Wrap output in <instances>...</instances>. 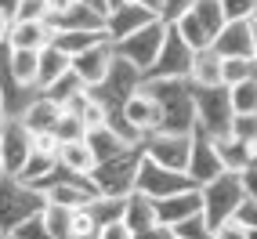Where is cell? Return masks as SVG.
<instances>
[{"mask_svg":"<svg viewBox=\"0 0 257 239\" xmlns=\"http://www.w3.org/2000/svg\"><path fill=\"white\" fill-rule=\"evenodd\" d=\"M160 105V131L192 134L196 131V87L188 80H145Z\"/></svg>","mask_w":257,"mask_h":239,"instance_id":"6da1fadb","label":"cell"},{"mask_svg":"<svg viewBox=\"0 0 257 239\" xmlns=\"http://www.w3.org/2000/svg\"><path fill=\"white\" fill-rule=\"evenodd\" d=\"M44 207L47 199L33 185H22L19 178H0V232L4 235H11L29 217H37Z\"/></svg>","mask_w":257,"mask_h":239,"instance_id":"7a4b0ae2","label":"cell"},{"mask_svg":"<svg viewBox=\"0 0 257 239\" xmlns=\"http://www.w3.org/2000/svg\"><path fill=\"white\" fill-rule=\"evenodd\" d=\"M142 160H145V149L134 145V149H127V152H119V156L98 163V170H94L98 192H101V196H116V199L131 196V192H134V181H138Z\"/></svg>","mask_w":257,"mask_h":239,"instance_id":"3957f363","label":"cell"},{"mask_svg":"<svg viewBox=\"0 0 257 239\" xmlns=\"http://www.w3.org/2000/svg\"><path fill=\"white\" fill-rule=\"evenodd\" d=\"M44 199L51 207H65V210H80V207H91V203L101 196L94 178H80V174H69V170H55L44 185H40Z\"/></svg>","mask_w":257,"mask_h":239,"instance_id":"277c9868","label":"cell"},{"mask_svg":"<svg viewBox=\"0 0 257 239\" xmlns=\"http://www.w3.org/2000/svg\"><path fill=\"white\" fill-rule=\"evenodd\" d=\"M203 221L214 228V225H221V221H228V217H235V210H239V203L246 199V192H243V181H239V174H217L210 185H203Z\"/></svg>","mask_w":257,"mask_h":239,"instance_id":"5b68a950","label":"cell"},{"mask_svg":"<svg viewBox=\"0 0 257 239\" xmlns=\"http://www.w3.org/2000/svg\"><path fill=\"white\" fill-rule=\"evenodd\" d=\"M232 120H235V109L225 83L221 87H196V127H203L210 138H221L232 131Z\"/></svg>","mask_w":257,"mask_h":239,"instance_id":"8992f818","label":"cell"},{"mask_svg":"<svg viewBox=\"0 0 257 239\" xmlns=\"http://www.w3.org/2000/svg\"><path fill=\"white\" fill-rule=\"evenodd\" d=\"M142 83H145V76H142L138 69H134L131 62H123V58L116 55V65L109 69V76L101 80L98 87H91V94H94V98H98V101H101V105H105L112 116H119L123 101H127L134 91H138Z\"/></svg>","mask_w":257,"mask_h":239,"instance_id":"52a82bcc","label":"cell"},{"mask_svg":"<svg viewBox=\"0 0 257 239\" xmlns=\"http://www.w3.org/2000/svg\"><path fill=\"white\" fill-rule=\"evenodd\" d=\"M167 22H152V26H145V29H138L134 37H127V40H119L116 44V55L123 58V62H131L134 69H138L142 76L152 69V62H156V55H160V47H163V40H167Z\"/></svg>","mask_w":257,"mask_h":239,"instance_id":"ba28073f","label":"cell"},{"mask_svg":"<svg viewBox=\"0 0 257 239\" xmlns=\"http://www.w3.org/2000/svg\"><path fill=\"white\" fill-rule=\"evenodd\" d=\"M185 189H199V185H192V178H188L185 170L160 167V163H152L149 156L142 160L138 181H134V192H142V196H149V199H167V196L185 192Z\"/></svg>","mask_w":257,"mask_h":239,"instance_id":"9c48e42d","label":"cell"},{"mask_svg":"<svg viewBox=\"0 0 257 239\" xmlns=\"http://www.w3.org/2000/svg\"><path fill=\"white\" fill-rule=\"evenodd\" d=\"M192 58H196V51L178 37L174 26H170L156 62H152V69L145 73V80H188V73H192Z\"/></svg>","mask_w":257,"mask_h":239,"instance_id":"30bf717a","label":"cell"},{"mask_svg":"<svg viewBox=\"0 0 257 239\" xmlns=\"http://www.w3.org/2000/svg\"><path fill=\"white\" fill-rule=\"evenodd\" d=\"M33 156V134L26 131L22 120H4L0 124V167L4 178H19V170Z\"/></svg>","mask_w":257,"mask_h":239,"instance_id":"8fae6325","label":"cell"},{"mask_svg":"<svg viewBox=\"0 0 257 239\" xmlns=\"http://www.w3.org/2000/svg\"><path fill=\"white\" fill-rule=\"evenodd\" d=\"M145 156L160 167L170 170H188V156H192V134H170V131H156L145 138Z\"/></svg>","mask_w":257,"mask_h":239,"instance_id":"7c38bea8","label":"cell"},{"mask_svg":"<svg viewBox=\"0 0 257 239\" xmlns=\"http://www.w3.org/2000/svg\"><path fill=\"white\" fill-rule=\"evenodd\" d=\"M188 178H192V185H210L217 174H225V167H221V156H217V149H214V138L203 127L192 131V156H188V170H185Z\"/></svg>","mask_w":257,"mask_h":239,"instance_id":"4fadbf2b","label":"cell"},{"mask_svg":"<svg viewBox=\"0 0 257 239\" xmlns=\"http://www.w3.org/2000/svg\"><path fill=\"white\" fill-rule=\"evenodd\" d=\"M156 217L178 232L192 217H203V192L199 189H185V192H174L167 199H156Z\"/></svg>","mask_w":257,"mask_h":239,"instance_id":"5bb4252c","label":"cell"},{"mask_svg":"<svg viewBox=\"0 0 257 239\" xmlns=\"http://www.w3.org/2000/svg\"><path fill=\"white\" fill-rule=\"evenodd\" d=\"M152 22H156V15H152V11H145V8H138V4H131V0H123V4L109 8V15H105V37H109L112 44H119V40L134 37L138 29L152 26Z\"/></svg>","mask_w":257,"mask_h":239,"instance_id":"9a60e30c","label":"cell"},{"mask_svg":"<svg viewBox=\"0 0 257 239\" xmlns=\"http://www.w3.org/2000/svg\"><path fill=\"white\" fill-rule=\"evenodd\" d=\"M112 65H116V44H112V40H101V44L87 47L83 55H76V58H73V69L80 73V80H83V83H87V91H91V87H98V83L109 76Z\"/></svg>","mask_w":257,"mask_h":239,"instance_id":"2e32d148","label":"cell"},{"mask_svg":"<svg viewBox=\"0 0 257 239\" xmlns=\"http://www.w3.org/2000/svg\"><path fill=\"white\" fill-rule=\"evenodd\" d=\"M221 58H253L257 47V26L253 22H228L217 33V40L210 44Z\"/></svg>","mask_w":257,"mask_h":239,"instance_id":"e0dca14e","label":"cell"},{"mask_svg":"<svg viewBox=\"0 0 257 239\" xmlns=\"http://www.w3.org/2000/svg\"><path fill=\"white\" fill-rule=\"evenodd\" d=\"M51 29L55 33H80V29H105V11H98V8H87V4H80V0H73L65 11H51Z\"/></svg>","mask_w":257,"mask_h":239,"instance_id":"ac0fdd59","label":"cell"},{"mask_svg":"<svg viewBox=\"0 0 257 239\" xmlns=\"http://www.w3.org/2000/svg\"><path fill=\"white\" fill-rule=\"evenodd\" d=\"M8 44L15 51H44L55 44V29H51V22H15Z\"/></svg>","mask_w":257,"mask_h":239,"instance_id":"d6986e66","label":"cell"},{"mask_svg":"<svg viewBox=\"0 0 257 239\" xmlns=\"http://www.w3.org/2000/svg\"><path fill=\"white\" fill-rule=\"evenodd\" d=\"M58 167L69 170V174H80V178H94L98 156L91 152L87 138H83V142H65V145L58 149Z\"/></svg>","mask_w":257,"mask_h":239,"instance_id":"ffe728a7","label":"cell"},{"mask_svg":"<svg viewBox=\"0 0 257 239\" xmlns=\"http://www.w3.org/2000/svg\"><path fill=\"white\" fill-rule=\"evenodd\" d=\"M22 120V124H26V131L29 134H44V131H55V124H58V120H62V105H58V101H51L44 91L37 94V98H33V105L19 116Z\"/></svg>","mask_w":257,"mask_h":239,"instance_id":"44dd1931","label":"cell"},{"mask_svg":"<svg viewBox=\"0 0 257 239\" xmlns=\"http://www.w3.org/2000/svg\"><path fill=\"white\" fill-rule=\"evenodd\" d=\"M221 69H225V58H221L214 47H203L192 58L188 83H192V87H221Z\"/></svg>","mask_w":257,"mask_h":239,"instance_id":"7402d4cb","label":"cell"},{"mask_svg":"<svg viewBox=\"0 0 257 239\" xmlns=\"http://www.w3.org/2000/svg\"><path fill=\"white\" fill-rule=\"evenodd\" d=\"M87 145H91V152L98 156V163H105V160H112V156H119V152H127V149H134L123 134H119L112 124H105V127H94V131H87Z\"/></svg>","mask_w":257,"mask_h":239,"instance_id":"603a6c76","label":"cell"},{"mask_svg":"<svg viewBox=\"0 0 257 239\" xmlns=\"http://www.w3.org/2000/svg\"><path fill=\"white\" fill-rule=\"evenodd\" d=\"M214 149H217L221 167H225L228 174H239V170H243V167L253 160V152H257V149H250L246 142H239L232 131H228V134H221V138H214Z\"/></svg>","mask_w":257,"mask_h":239,"instance_id":"cb8c5ba5","label":"cell"},{"mask_svg":"<svg viewBox=\"0 0 257 239\" xmlns=\"http://www.w3.org/2000/svg\"><path fill=\"white\" fill-rule=\"evenodd\" d=\"M123 221H127V228L138 235V232H145V228H152L156 225V199H149V196H142V192H131L127 196V207H123Z\"/></svg>","mask_w":257,"mask_h":239,"instance_id":"d4e9b609","label":"cell"},{"mask_svg":"<svg viewBox=\"0 0 257 239\" xmlns=\"http://www.w3.org/2000/svg\"><path fill=\"white\" fill-rule=\"evenodd\" d=\"M11 76H15V83H22V87L40 91L37 87V80H40V51H15L11 47Z\"/></svg>","mask_w":257,"mask_h":239,"instance_id":"484cf974","label":"cell"},{"mask_svg":"<svg viewBox=\"0 0 257 239\" xmlns=\"http://www.w3.org/2000/svg\"><path fill=\"white\" fill-rule=\"evenodd\" d=\"M69 69H73V58H69V55H62L55 44L44 47V51H40V80H37V87L47 91L51 83H55L62 73H69Z\"/></svg>","mask_w":257,"mask_h":239,"instance_id":"4316f807","label":"cell"},{"mask_svg":"<svg viewBox=\"0 0 257 239\" xmlns=\"http://www.w3.org/2000/svg\"><path fill=\"white\" fill-rule=\"evenodd\" d=\"M101 40H109L105 29H94V33H87V29H80V33H55V47L62 51V55H69V58L83 55L87 47H94Z\"/></svg>","mask_w":257,"mask_h":239,"instance_id":"83f0119b","label":"cell"},{"mask_svg":"<svg viewBox=\"0 0 257 239\" xmlns=\"http://www.w3.org/2000/svg\"><path fill=\"white\" fill-rule=\"evenodd\" d=\"M58 170V156H40V152H33V156L26 160V167L19 170V181L22 185H33V189L40 192V185Z\"/></svg>","mask_w":257,"mask_h":239,"instance_id":"f1b7e54d","label":"cell"},{"mask_svg":"<svg viewBox=\"0 0 257 239\" xmlns=\"http://www.w3.org/2000/svg\"><path fill=\"white\" fill-rule=\"evenodd\" d=\"M192 15L199 19V26L210 33V40H217V33L228 26V15H225V8H221V0H196Z\"/></svg>","mask_w":257,"mask_h":239,"instance_id":"f546056e","label":"cell"},{"mask_svg":"<svg viewBox=\"0 0 257 239\" xmlns=\"http://www.w3.org/2000/svg\"><path fill=\"white\" fill-rule=\"evenodd\" d=\"M83 91H87V83L80 80V73H76V69H69V73H62L55 83H51L44 94H47L51 101H58V105H65V101H73V98H76V94H83Z\"/></svg>","mask_w":257,"mask_h":239,"instance_id":"4dcf8cb0","label":"cell"},{"mask_svg":"<svg viewBox=\"0 0 257 239\" xmlns=\"http://www.w3.org/2000/svg\"><path fill=\"white\" fill-rule=\"evenodd\" d=\"M250 80H257V58H225V69H221L225 87H239Z\"/></svg>","mask_w":257,"mask_h":239,"instance_id":"1f68e13d","label":"cell"},{"mask_svg":"<svg viewBox=\"0 0 257 239\" xmlns=\"http://www.w3.org/2000/svg\"><path fill=\"white\" fill-rule=\"evenodd\" d=\"M174 29H178V37H181L188 47H192V51H203V47H210V44H214V40H210V33L199 26V19H196L192 11H188L181 22H174Z\"/></svg>","mask_w":257,"mask_h":239,"instance_id":"d6a6232c","label":"cell"},{"mask_svg":"<svg viewBox=\"0 0 257 239\" xmlns=\"http://www.w3.org/2000/svg\"><path fill=\"white\" fill-rule=\"evenodd\" d=\"M44 225L47 232L55 235V239H73V210H65V207H44Z\"/></svg>","mask_w":257,"mask_h":239,"instance_id":"836d02e7","label":"cell"},{"mask_svg":"<svg viewBox=\"0 0 257 239\" xmlns=\"http://www.w3.org/2000/svg\"><path fill=\"white\" fill-rule=\"evenodd\" d=\"M123 207H127V196H123V199H116V196H98V199L91 203V214L98 217V225L105 228V225H112V221H123Z\"/></svg>","mask_w":257,"mask_h":239,"instance_id":"e575fe53","label":"cell"},{"mask_svg":"<svg viewBox=\"0 0 257 239\" xmlns=\"http://www.w3.org/2000/svg\"><path fill=\"white\" fill-rule=\"evenodd\" d=\"M228 94H232V109H235V116L257 112V80L239 83V87H228Z\"/></svg>","mask_w":257,"mask_h":239,"instance_id":"d590c367","label":"cell"},{"mask_svg":"<svg viewBox=\"0 0 257 239\" xmlns=\"http://www.w3.org/2000/svg\"><path fill=\"white\" fill-rule=\"evenodd\" d=\"M98 235H101V225L91 214V207L73 210V239H98Z\"/></svg>","mask_w":257,"mask_h":239,"instance_id":"8d00e7d4","label":"cell"},{"mask_svg":"<svg viewBox=\"0 0 257 239\" xmlns=\"http://www.w3.org/2000/svg\"><path fill=\"white\" fill-rule=\"evenodd\" d=\"M51 19V4L47 0H19L15 22H47Z\"/></svg>","mask_w":257,"mask_h":239,"instance_id":"74e56055","label":"cell"},{"mask_svg":"<svg viewBox=\"0 0 257 239\" xmlns=\"http://www.w3.org/2000/svg\"><path fill=\"white\" fill-rule=\"evenodd\" d=\"M55 138H58L62 145H65V142H83V138H87V127H83L76 116L62 112V120L55 124Z\"/></svg>","mask_w":257,"mask_h":239,"instance_id":"f35d334b","label":"cell"},{"mask_svg":"<svg viewBox=\"0 0 257 239\" xmlns=\"http://www.w3.org/2000/svg\"><path fill=\"white\" fill-rule=\"evenodd\" d=\"M232 134H235L239 142H246L250 149H257V112L235 116V120H232Z\"/></svg>","mask_w":257,"mask_h":239,"instance_id":"ab89813d","label":"cell"},{"mask_svg":"<svg viewBox=\"0 0 257 239\" xmlns=\"http://www.w3.org/2000/svg\"><path fill=\"white\" fill-rule=\"evenodd\" d=\"M221 8H225L228 22H253L257 0H221Z\"/></svg>","mask_w":257,"mask_h":239,"instance_id":"60d3db41","label":"cell"},{"mask_svg":"<svg viewBox=\"0 0 257 239\" xmlns=\"http://www.w3.org/2000/svg\"><path fill=\"white\" fill-rule=\"evenodd\" d=\"M11 239H55V235L47 232V225H44V210H40L37 217H29L26 225L15 228V232H11Z\"/></svg>","mask_w":257,"mask_h":239,"instance_id":"b9f144b4","label":"cell"},{"mask_svg":"<svg viewBox=\"0 0 257 239\" xmlns=\"http://www.w3.org/2000/svg\"><path fill=\"white\" fill-rule=\"evenodd\" d=\"M192 8H196V0H163V8H160V22L174 26V22H181Z\"/></svg>","mask_w":257,"mask_h":239,"instance_id":"7bdbcfd3","label":"cell"},{"mask_svg":"<svg viewBox=\"0 0 257 239\" xmlns=\"http://www.w3.org/2000/svg\"><path fill=\"white\" fill-rule=\"evenodd\" d=\"M62 142L55 138V131H44V134H33V152H40V156H58Z\"/></svg>","mask_w":257,"mask_h":239,"instance_id":"ee69618b","label":"cell"},{"mask_svg":"<svg viewBox=\"0 0 257 239\" xmlns=\"http://www.w3.org/2000/svg\"><path fill=\"white\" fill-rule=\"evenodd\" d=\"M235 221H239V225H243L246 232H253V228H257V199H253V196H246L243 203H239Z\"/></svg>","mask_w":257,"mask_h":239,"instance_id":"f6af8a7d","label":"cell"},{"mask_svg":"<svg viewBox=\"0 0 257 239\" xmlns=\"http://www.w3.org/2000/svg\"><path fill=\"white\" fill-rule=\"evenodd\" d=\"M178 235H181V239H214V228H210L203 217H192L188 225L178 228Z\"/></svg>","mask_w":257,"mask_h":239,"instance_id":"bcb514c9","label":"cell"},{"mask_svg":"<svg viewBox=\"0 0 257 239\" xmlns=\"http://www.w3.org/2000/svg\"><path fill=\"white\" fill-rule=\"evenodd\" d=\"M214 239H250V232L239 225L235 217H228V221H221V225H214Z\"/></svg>","mask_w":257,"mask_h":239,"instance_id":"7dc6e473","label":"cell"},{"mask_svg":"<svg viewBox=\"0 0 257 239\" xmlns=\"http://www.w3.org/2000/svg\"><path fill=\"white\" fill-rule=\"evenodd\" d=\"M239 181H243V192L257 199V152H253V160H250L243 170H239Z\"/></svg>","mask_w":257,"mask_h":239,"instance_id":"c3c4849f","label":"cell"},{"mask_svg":"<svg viewBox=\"0 0 257 239\" xmlns=\"http://www.w3.org/2000/svg\"><path fill=\"white\" fill-rule=\"evenodd\" d=\"M98 239H134V232L127 228V221H112V225L101 228V235H98Z\"/></svg>","mask_w":257,"mask_h":239,"instance_id":"681fc988","label":"cell"},{"mask_svg":"<svg viewBox=\"0 0 257 239\" xmlns=\"http://www.w3.org/2000/svg\"><path fill=\"white\" fill-rule=\"evenodd\" d=\"M178 232L174 228H170V225H163V221H156V225H152V228H145V232H138V235H134V239H174Z\"/></svg>","mask_w":257,"mask_h":239,"instance_id":"f907efd6","label":"cell"},{"mask_svg":"<svg viewBox=\"0 0 257 239\" xmlns=\"http://www.w3.org/2000/svg\"><path fill=\"white\" fill-rule=\"evenodd\" d=\"M11 26H15V19L0 11V44H8V37H11Z\"/></svg>","mask_w":257,"mask_h":239,"instance_id":"816d5d0a","label":"cell"},{"mask_svg":"<svg viewBox=\"0 0 257 239\" xmlns=\"http://www.w3.org/2000/svg\"><path fill=\"white\" fill-rule=\"evenodd\" d=\"M131 4H138V8H145V11H152L160 19V8H163V0H131Z\"/></svg>","mask_w":257,"mask_h":239,"instance_id":"f5cc1de1","label":"cell"},{"mask_svg":"<svg viewBox=\"0 0 257 239\" xmlns=\"http://www.w3.org/2000/svg\"><path fill=\"white\" fill-rule=\"evenodd\" d=\"M0 11H4V15H11V19H15V11H19V0H0Z\"/></svg>","mask_w":257,"mask_h":239,"instance_id":"db71d44e","label":"cell"},{"mask_svg":"<svg viewBox=\"0 0 257 239\" xmlns=\"http://www.w3.org/2000/svg\"><path fill=\"white\" fill-rule=\"evenodd\" d=\"M80 4H87V8H98V11H105V15H109V0H80Z\"/></svg>","mask_w":257,"mask_h":239,"instance_id":"11a10c76","label":"cell"},{"mask_svg":"<svg viewBox=\"0 0 257 239\" xmlns=\"http://www.w3.org/2000/svg\"><path fill=\"white\" fill-rule=\"evenodd\" d=\"M47 4H51V11H65V8L73 4V0H47Z\"/></svg>","mask_w":257,"mask_h":239,"instance_id":"9f6ffc18","label":"cell"},{"mask_svg":"<svg viewBox=\"0 0 257 239\" xmlns=\"http://www.w3.org/2000/svg\"><path fill=\"white\" fill-rule=\"evenodd\" d=\"M4 120H8V116H4V101H0V124H4Z\"/></svg>","mask_w":257,"mask_h":239,"instance_id":"6f0895ef","label":"cell"},{"mask_svg":"<svg viewBox=\"0 0 257 239\" xmlns=\"http://www.w3.org/2000/svg\"><path fill=\"white\" fill-rule=\"evenodd\" d=\"M116 4H123V0H109V8H116Z\"/></svg>","mask_w":257,"mask_h":239,"instance_id":"680465c9","label":"cell"},{"mask_svg":"<svg viewBox=\"0 0 257 239\" xmlns=\"http://www.w3.org/2000/svg\"><path fill=\"white\" fill-rule=\"evenodd\" d=\"M250 239H257V228H253V232H250Z\"/></svg>","mask_w":257,"mask_h":239,"instance_id":"91938a15","label":"cell"},{"mask_svg":"<svg viewBox=\"0 0 257 239\" xmlns=\"http://www.w3.org/2000/svg\"><path fill=\"white\" fill-rule=\"evenodd\" d=\"M0 178H4V167H0Z\"/></svg>","mask_w":257,"mask_h":239,"instance_id":"94428289","label":"cell"},{"mask_svg":"<svg viewBox=\"0 0 257 239\" xmlns=\"http://www.w3.org/2000/svg\"><path fill=\"white\" fill-rule=\"evenodd\" d=\"M0 239H11V235H0Z\"/></svg>","mask_w":257,"mask_h":239,"instance_id":"6125c7cd","label":"cell"},{"mask_svg":"<svg viewBox=\"0 0 257 239\" xmlns=\"http://www.w3.org/2000/svg\"><path fill=\"white\" fill-rule=\"evenodd\" d=\"M253 26H257V15H253Z\"/></svg>","mask_w":257,"mask_h":239,"instance_id":"be15d7a7","label":"cell"},{"mask_svg":"<svg viewBox=\"0 0 257 239\" xmlns=\"http://www.w3.org/2000/svg\"><path fill=\"white\" fill-rule=\"evenodd\" d=\"M253 58H257V47H253Z\"/></svg>","mask_w":257,"mask_h":239,"instance_id":"e7e4bbea","label":"cell"},{"mask_svg":"<svg viewBox=\"0 0 257 239\" xmlns=\"http://www.w3.org/2000/svg\"><path fill=\"white\" fill-rule=\"evenodd\" d=\"M174 239H181V235H174Z\"/></svg>","mask_w":257,"mask_h":239,"instance_id":"03108f58","label":"cell"},{"mask_svg":"<svg viewBox=\"0 0 257 239\" xmlns=\"http://www.w3.org/2000/svg\"><path fill=\"white\" fill-rule=\"evenodd\" d=\"M0 235H4V232H0Z\"/></svg>","mask_w":257,"mask_h":239,"instance_id":"003e7915","label":"cell"}]
</instances>
